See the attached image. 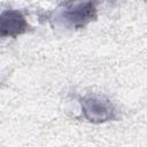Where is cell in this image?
<instances>
[{
  "mask_svg": "<svg viewBox=\"0 0 147 147\" xmlns=\"http://www.w3.org/2000/svg\"><path fill=\"white\" fill-rule=\"evenodd\" d=\"M83 117L93 124H101L118 118L117 108L114 103L100 95H85L79 99Z\"/></svg>",
  "mask_w": 147,
  "mask_h": 147,
  "instance_id": "obj_1",
  "label": "cell"
},
{
  "mask_svg": "<svg viewBox=\"0 0 147 147\" xmlns=\"http://www.w3.org/2000/svg\"><path fill=\"white\" fill-rule=\"evenodd\" d=\"M25 16L15 9H6L0 13V39L16 38L30 30Z\"/></svg>",
  "mask_w": 147,
  "mask_h": 147,
  "instance_id": "obj_3",
  "label": "cell"
},
{
  "mask_svg": "<svg viewBox=\"0 0 147 147\" xmlns=\"http://www.w3.org/2000/svg\"><path fill=\"white\" fill-rule=\"evenodd\" d=\"M59 18L70 28L82 29L93 22L98 16V9L94 2H65L62 5Z\"/></svg>",
  "mask_w": 147,
  "mask_h": 147,
  "instance_id": "obj_2",
  "label": "cell"
}]
</instances>
